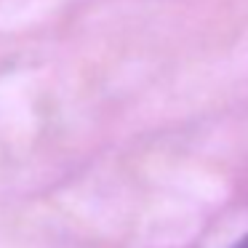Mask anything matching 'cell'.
<instances>
[{
    "label": "cell",
    "mask_w": 248,
    "mask_h": 248,
    "mask_svg": "<svg viewBox=\"0 0 248 248\" xmlns=\"http://www.w3.org/2000/svg\"><path fill=\"white\" fill-rule=\"evenodd\" d=\"M235 248H248V235H246V237H243V240H240V243H237V246H235Z\"/></svg>",
    "instance_id": "obj_1"
}]
</instances>
